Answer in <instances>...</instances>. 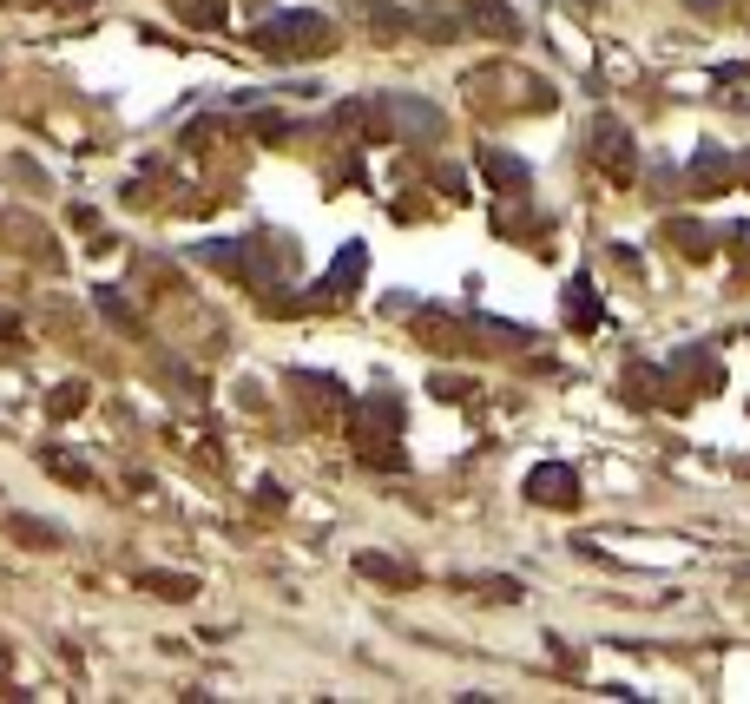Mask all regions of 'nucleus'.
<instances>
[{
    "label": "nucleus",
    "instance_id": "f257e3e1",
    "mask_svg": "<svg viewBox=\"0 0 750 704\" xmlns=\"http://www.w3.org/2000/svg\"><path fill=\"white\" fill-rule=\"evenodd\" d=\"M329 20L323 14H310V7H297V14H277V20H264V27L250 33V47L257 53H270V60H316V53H329Z\"/></svg>",
    "mask_w": 750,
    "mask_h": 704
},
{
    "label": "nucleus",
    "instance_id": "f03ea898",
    "mask_svg": "<svg viewBox=\"0 0 750 704\" xmlns=\"http://www.w3.org/2000/svg\"><path fill=\"white\" fill-rule=\"evenodd\" d=\"M375 112H382V139L441 145V132H448L441 106H435V99H415V93H389V99H375Z\"/></svg>",
    "mask_w": 750,
    "mask_h": 704
},
{
    "label": "nucleus",
    "instance_id": "7ed1b4c3",
    "mask_svg": "<svg viewBox=\"0 0 750 704\" xmlns=\"http://www.w3.org/2000/svg\"><path fill=\"white\" fill-rule=\"evenodd\" d=\"M593 152H599V165L612 172V185H632V178H639V158H632V132H625L619 119H599V126H593Z\"/></svg>",
    "mask_w": 750,
    "mask_h": 704
},
{
    "label": "nucleus",
    "instance_id": "20e7f679",
    "mask_svg": "<svg viewBox=\"0 0 750 704\" xmlns=\"http://www.w3.org/2000/svg\"><path fill=\"white\" fill-rule=\"evenodd\" d=\"M527 501H540V507H579V474L560 468V461L533 468L527 474Z\"/></svg>",
    "mask_w": 750,
    "mask_h": 704
},
{
    "label": "nucleus",
    "instance_id": "39448f33",
    "mask_svg": "<svg viewBox=\"0 0 750 704\" xmlns=\"http://www.w3.org/2000/svg\"><path fill=\"white\" fill-rule=\"evenodd\" d=\"M362 270H369V244H362V237H356V244H343V257H336V264H329V277L316 283V297H310V303L349 297V290H356V283H362Z\"/></svg>",
    "mask_w": 750,
    "mask_h": 704
},
{
    "label": "nucleus",
    "instance_id": "423d86ee",
    "mask_svg": "<svg viewBox=\"0 0 750 704\" xmlns=\"http://www.w3.org/2000/svg\"><path fill=\"white\" fill-rule=\"evenodd\" d=\"M290 389L310 402V415H343V408H349L343 382H336V376H316V369H290Z\"/></svg>",
    "mask_w": 750,
    "mask_h": 704
},
{
    "label": "nucleus",
    "instance_id": "0eeeda50",
    "mask_svg": "<svg viewBox=\"0 0 750 704\" xmlns=\"http://www.w3.org/2000/svg\"><path fill=\"white\" fill-rule=\"evenodd\" d=\"M481 178H487V185H494V191H514V198H520V191L533 185V172H527V165H520L514 152H500V145H487V152H481Z\"/></svg>",
    "mask_w": 750,
    "mask_h": 704
},
{
    "label": "nucleus",
    "instance_id": "6e6552de",
    "mask_svg": "<svg viewBox=\"0 0 750 704\" xmlns=\"http://www.w3.org/2000/svg\"><path fill=\"white\" fill-rule=\"evenodd\" d=\"M731 178H737V165H731L724 145H704V152L691 158V185H698V191H724Z\"/></svg>",
    "mask_w": 750,
    "mask_h": 704
},
{
    "label": "nucleus",
    "instance_id": "1a4fd4ad",
    "mask_svg": "<svg viewBox=\"0 0 750 704\" xmlns=\"http://www.w3.org/2000/svg\"><path fill=\"white\" fill-rule=\"evenodd\" d=\"M566 310H573V329H599V290H593V277L566 283Z\"/></svg>",
    "mask_w": 750,
    "mask_h": 704
},
{
    "label": "nucleus",
    "instance_id": "9d476101",
    "mask_svg": "<svg viewBox=\"0 0 750 704\" xmlns=\"http://www.w3.org/2000/svg\"><path fill=\"white\" fill-rule=\"evenodd\" d=\"M356 566L369 579H382V586H415V573L408 566H395V560H382V553H356Z\"/></svg>",
    "mask_w": 750,
    "mask_h": 704
},
{
    "label": "nucleus",
    "instance_id": "9b49d317",
    "mask_svg": "<svg viewBox=\"0 0 750 704\" xmlns=\"http://www.w3.org/2000/svg\"><path fill=\"white\" fill-rule=\"evenodd\" d=\"M665 237H672V244H685L691 257H711V231H704V224H685V218H678V224H665Z\"/></svg>",
    "mask_w": 750,
    "mask_h": 704
},
{
    "label": "nucleus",
    "instance_id": "f8f14e48",
    "mask_svg": "<svg viewBox=\"0 0 750 704\" xmlns=\"http://www.w3.org/2000/svg\"><path fill=\"white\" fill-rule=\"evenodd\" d=\"M145 586H152L158 599H191L198 593V579H158V573H145Z\"/></svg>",
    "mask_w": 750,
    "mask_h": 704
},
{
    "label": "nucleus",
    "instance_id": "ddd939ff",
    "mask_svg": "<svg viewBox=\"0 0 750 704\" xmlns=\"http://www.w3.org/2000/svg\"><path fill=\"white\" fill-rule=\"evenodd\" d=\"M250 132H257V139H283V132H290V119H283V112H257V119H250Z\"/></svg>",
    "mask_w": 750,
    "mask_h": 704
},
{
    "label": "nucleus",
    "instance_id": "4468645a",
    "mask_svg": "<svg viewBox=\"0 0 750 704\" xmlns=\"http://www.w3.org/2000/svg\"><path fill=\"white\" fill-rule=\"evenodd\" d=\"M79 402H86V389H79V382H66V389L53 395V408H60V415H66V408H79Z\"/></svg>",
    "mask_w": 750,
    "mask_h": 704
},
{
    "label": "nucleus",
    "instance_id": "2eb2a0df",
    "mask_svg": "<svg viewBox=\"0 0 750 704\" xmlns=\"http://www.w3.org/2000/svg\"><path fill=\"white\" fill-rule=\"evenodd\" d=\"M349 14H362V20H375V14H382V0H349Z\"/></svg>",
    "mask_w": 750,
    "mask_h": 704
},
{
    "label": "nucleus",
    "instance_id": "dca6fc26",
    "mask_svg": "<svg viewBox=\"0 0 750 704\" xmlns=\"http://www.w3.org/2000/svg\"><path fill=\"white\" fill-rule=\"evenodd\" d=\"M744 185H750V165H744Z\"/></svg>",
    "mask_w": 750,
    "mask_h": 704
}]
</instances>
